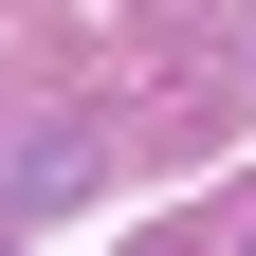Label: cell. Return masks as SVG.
I'll list each match as a JSON object with an SVG mask.
<instances>
[{
  "mask_svg": "<svg viewBox=\"0 0 256 256\" xmlns=\"http://www.w3.org/2000/svg\"><path fill=\"white\" fill-rule=\"evenodd\" d=\"M220 256H256V202H238V238H220Z\"/></svg>",
  "mask_w": 256,
  "mask_h": 256,
  "instance_id": "obj_1",
  "label": "cell"
}]
</instances>
